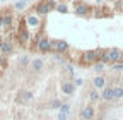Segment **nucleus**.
Instances as JSON below:
<instances>
[{
    "instance_id": "obj_1",
    "label": "nucleus",
    "mask_w": 123,
    "mask_h": 120,
    "mask_svg": "<svg viewBox=\"0 0 123 120\" xmlns=\"http://www.w3.org/2000/svg\"><path fill=\"white\" fill-rule=\"evenodd\" d=\"M120 50L118 48H111V50H106L103 55H101V58H99V62H103V64H116L118 62V58H120Z\"/></svg>"
},
{
    "instance_id": "obj_2",
    "label": "nucleus",
    "mask_w": 123,
    "mask_h": 120,
    "mask_svg": "<svg viewBox=\"0 0 123 120\" xmlns=\"http://www.w3.org/2000/svg\"><path fill=\"white\" fill-rule=\"evenodd\" d=\"M33 100H34V94L31 91H26V89H21L17 96H15V103H19V105H29Z\"/></svg>"
},
{
    "instance_id": "obj_3",
    "label": "nucleus",
    "mask_w": 123,
    "mask_h": 120,
    "mask_svg": "<svg viewBox=\"0 0 123 120\" xmlns=\"http://www.w3.org/2000/svg\"><path fill=\"white\" fill-rule=\"evenodd\" d=\"M50 47L53 52L56 53H67L68 52V43L63 40H56V41H50Z\"/></svg>"
},
{
    "instance_id": "obj_4",
    "label": "nucleus",
    "mask_w": 123,
    "mask_h": 120,
    "mask_svg": "<svg viewBox=\"0 0 123 120\" xmlns=\"http://www.w3.org/2000/svg\"><path fill=\"white\" fill-rule=\"evenodd\" d=\"M53 4H55L53 0H48V2H41V4H38L36 12L39 14V16H46V14H48V12L51 10V7H55Z\"/></svg>"
},
{
    "instance_id": "obj_5",
    "label": "nucleus",
    "mask_w": 123,
    "mask_h": 120,
    "mask_svg": "<svg viewBox=\"0 0 123 120\" xmlns=\"http://www.w3.org/2000/svg\"><path fill=\"white\" fill-rule=\"evenodd\" d=\"M82 60H86L87 64H96L99 60V55H98V50H87L82 53Z\"/></svg>"
},
{
    "instance_id": "obj_6",
    "label": "nucleus",
    "mask_w": 123,
    "mask_h": 120,
    "mask_svg": "<svg viewBox=\"0 0 123 120\" xmlns=\"http://www.w3.org/2000/svg\"><path fill=\"white\" fill-rule=\"evenodd\" d=\"M94 115H96V112H94V107H92V105H87V107H84L80 110V120H92Z\"/></svg>"
},
{
    "instance_id": "obj_7",
    "label": "nucleus",
    "mask_w": 123,
    "mask_h": 120,
    "mask_svg": "<svg viewBox=\"0 0 123 120\" xmlns=\"http://www.w3.org/2000/svg\"><path fill=\"white\" fill-rule=\"evenodd\" d=\"M43 69H44V60L41 57H36V58L31 60V70H33L34 74H39Z\"/></svg>"
},
{
    "instance_id": "obj_8",
    "label": "nucleus",
    "mask_w": 123,
    "mask_h": 120,
    "mask_svg": "<svg viewBox=\"0 0 123 120\" xmlns=\"http://www.w3.org/2000/svg\"><path fill=\"white\" fill-rule=\"evenodd\" d=\"M38 50L41 52V53H48V52H51V47H50V40L46 38V36H43V38H39V41H38Z\"/></svg>"
},
{
    "instance_id": "obj_9",
    "label": "nucleus",
    "mask_w": 123,
    "mask_h": 120,
    "mask_svg": "<svg viewBox=\"0 0 123 120\" xmlns=\"http://www.w3.org/2000/svg\"><path fill=\"white\" fill-rule=\"evenodd\" d=\"M101 100H103V101H115V94H113V86H106V87H103V93H101Z\"/></svg>"
},
{
    "instance_id": "obj_10",
    "label": "nucleus",
    "mask_w": 123,
    "mask_h": 120,
    "mask_svg": "<svg viewBox=\"0 0 123 120\" xmlns=\"http://www.w3.org/2000/svg\"><path fill=\"white\" fill-rule=\"evenodd\" d=\"M74 91H75V84H74V82H70V81H62V93H63V94L70 96V94H74Z\"/></svg>"
},
{
    "instance_id": "obj_11",
    "label": "nucleus",
    "mask_w": 123,
    "mask_h": 120,
    "mask_svg": "<svg viewBox=\"0 0 123 120\" xmlns=\"http://www.w3.org/2000/svg\"><path fill=\"white\" fill-rule=\"evenodd\" d=\"M14 52V47L10 41H0V53L2 55H10Z\"/></svg>"
},
{
    "instance_id": "obj_12",
    "label": "nucleus",
    "mask_w": 123,
    "mask_h": 120,
    "mask_svg": "<svg viewBox=\"0 0 123 120\" xmlns=\"http://www.w3.org/2000/svg\"><path fill=\"white\" fill-rule=\"evenodd\" d=\"M92 87H94V89H103V87H106V77H104V76H96L94 79H92Z\"/></svg>"
},
{
    "instance_id": "obj_13",
    "label": "nucleus",
    "mask_w": 123,
    "mask_h": 120,
    "mask_svg": "<svg viewBox=\"0 0 123 120\" xmlns=\"http://www.w3.org/2000/svg\"><path fill=\"white\" fill-rule=\"evenodd\" d=\"M75 14H77V16H87V14H89V7L86 4L75 5Z\"/></svg>"
},
{
    "instance_id": "obj_14",
    "label": "nucleus",
    "mask_w": 123,
    "mask_h": 120,
    "mask_svg": "<svg viewBox=\"0 0 123 120\" xmlns=\"http://www.w3.org/2000/svg\"><path fill=\"white\" fill-rule=\"evenodd\" d=\"M101 100V93L98 91V89H91V93H89V101L91 103H99Z\"/></svg>"
},
{
    "instance_id": "obj_15",
    "label": "nucleus",
    "mask_w": 123,
    "mask_h": 120,
    "mask_svg": "<svg viewBox=\"0 0 123 120\" xmlns=\"http://www.w3.org/2000/svg\"><path fill=\"white\" fill-rule=\"evenodd\" d=\"M26 24L31 26V27H38L39 26V19L36 16H29V17H26Z\"/></svg>"
},
{
    "instance_id": "obj_16",
    "label": "nucleus",
    "mask_w": 123,
    "mask_h": 120,
    "mask_svg": "<svg viewBox=\"0 0 123 120\" xmlns=\"http://www.w3.org/2000/svg\"><path fill=\"white\" fill-rule=\"evenodd\" d=\"M113 94H115V100H121L123 98V86H115Z\"/></svg>"
},
{
    "instance_id": "obj_17",
    "label": "nucleus",
    "mask_w": 123,
    "mask_h": 120,
    "mask_svg": "<svg viewBox=\"0 0 123 120\" xmlns=\"http://www.w3.org/2000/svg\"><path fill=\"white\" fill-rule=\"evenodd\" d=\"M12 16L10 14H5V16H2V22H4V27H10L12 26Z\"/></svg>"
},
{
    "instance_id": "obj_18",
    "label": "nucleus",
    "mask_w": 123,
    "mask_h": 120,
    "mask_svg": "<svg viewBox=\"0 0 123 120\" xmlns=\"http://www.w3.org/2000/svg\"><path fill=\"white\" fill-rule=\"evenodd\" d=\"M62 105H63V101H62V100H51L50 108H53V110H60V108H62Z\"/></svg>"
},
{
    "instance_id": "obj_19",
    "label": "nucleus",
    "mask_w": 123,
    "mask_h": 120,
    "mask_svg": "<svg viewBox=\"0 0 123 120\" xmlns=\"http://www.w3.org/2000/svg\"><path fill=\"white\" fill-rule=\"evenodd\" d=\"M56 10H58L60 14H67V12H68V7H67L65 4H56Z\"/></svg>"
},
{
    "instance_id": "obj_20",
    "label": "nucleus",
    "mask_w": 123,
    "mask_h": 120,
    "mask_svg": "<svg viewBox=\"0 0 123 120\" xmlns=\"http://www.w3.org/2000/svg\"><path fill=\"white\" fill-rule=\"evenodd\" d=\"M29 57H21V60H19V65L21 67H26V65H29Z\"/></svg>"
},
{
    "instance_id": "obj_21",
    "label": "nucleus",
    "mask_w": 123,
    "mask_h": 120,
    "mask_svg": "<svg viewBox=\"0 0 123 120\" xmlns=\"http://www.w3.org/2000/svg\"><path fill=\"white\" fill-rule=\"evenodd\" d=\"M60 112H63V113H70V105L68 103H63V105H62V108H60Z\"/></svg>"
},
{
    "instance_id": "obj_22",
    "label": "nucleus",
    "mask_w": 123,
    "mask_h": 120,
    "mask_svg": "<svg viewBox=\"0 0 123 120\" xmlns=\"http://www.w3.org/2000/svg\"><path fill=\"white\" fill-rule=\"evenodd\" d=\"M15 9H17V10H24L26 9V2H24V0H19V2L15 4Z\"/></svg>"
},
{
    "instance_id": "obj_23",
    "label": "nucleus",
    "mask_w": 123,
    "mask_h": 120,
    "mask_svg": "<svg viewBox=\"0 0 123 120\" xmlns=\"http://www.w3.org/2000/svg\"><path fill=\"white\" fill-rule=\"evenodd\" d=\"M94 69H96L98 72H103V70H104V64H103V62H99V64L96 62V64H94Z\"/></svg>"
},
{
    "instance_id": "obj_24",
    "label": "nucleus",
    "mask_w": 123,
    "mask_h": 120,
    "mask_svg": "<svg viewBox=\"0 0 123 120\" xmlns=\"http://www.w3.org/2000/svg\"><path fill=\"white\" fill-rule=\"evenodd\" d=\"M0 65H2V67H7V58H5V55H0Z\"/></svg>"
},
{
    "instance_id": "obj_25",
    "label": "nucleus",
    "mask_w": 123,
    "mask_h": 120,
    "mask_svg": "<svg viewBox=\"0 0 123 120\" xmlns=\"http://www.w3.org/2000/svg\"><path fill=\"white\" fill-rule=\"evenodd\" d=\"M67 113H63V112H58V120H67Z\"/></svg>"
},
{
    "instance_id": "obj_26",
    "label": "nucleus",
    "mask_w": 123,
    "mask_h": 120,
    "mask_svg": "<svg viewBox=\"0 0 123 120\" xmlns=\"http://www.w3.org/2000/svg\"><path fill=\"white\" fill-rule=\"evenodd\" d=\"M113 70H123V64H115L113 65Z\"/></svg>"
},
{
    "instance_id": "obj_27",
    "label": "nucleus",
    "mask_w": 123,
    "mask_h": 120,
    "mask_svg": "<svg viewBox=\"0 0 123 120\" xmlns=\"http://www.w3.org/2000/svg\"><path fill=\"white\" fill-rule=\"evenodd\" d=\"M116 64H123V52L120 53V58H118V62H116Z\"/></svg>"
},
{
    "instance_id": "obj_28",
    "label": "nucleus",
    "mask_w": 123,
    "mask_h": 120,
    "mask_svg": "<svg viewBox=\"0 0 123 120\" xmlns=\"http://www.w3.org/2000/svg\"><path fill=\"white\" fill-rule=\"evenodd\" d=\"M75 86H82V79H77L75 81Z\"/></svg>"
},
{
    "instance_id": "obj_29",
    "label": "nucleus",
    "mask_w": 123,
    "mask_h": 120,
    "mask_svg": "<svg viewBox=\"0 0 123 120\" xmlns=\"http://www.w3.org/2000/svg\"><path fill=\"white\" fill-rule=\"evenodd\" d=\"M4 27V22H2V17H0V29H2Z\"/></svg>"
},
{
    "instance_id": "obj_30",
    "label": "nucleus",
    "mask_w": 123,
    "mask_h": 120,
    "mask_svg": "<svg viewBox=\"0 0 123 120\" xmlns=\"http://www.w3.org/2000/svg\"><path fill=\"white\" fill-rule=\"evenodd\" d=\"M24 2H29V0H24Z\"/></svg>"
},
{
    "instance_id": "obj_31",
    "label": "nucleus",
    "mask_w": 123,
    "mask_h": 120,
    "mask_svg": "<svg viewBox=\"0 0 123 120\" xmlns=\"http://www.w3.org/2000/svg\"><path fill=\"white\" fill-rule=\"evenodd\" d=\"M0 2H4V0H0Z\"/></svg>"
},
{
    "instance_id": "obj_32",
    "label": "nucleus",
    "mask_w": 123,
    "mask_h": 120,
    "mask_svg": "<svg viewBox=\"0 0 123 120\" xmlns=\"http://www.w3.org/2000/svg\"><path fill=\"white\" fill-rule=\"evenodd\" d=\"M0 74H2V70H0Z\"/></svg>"
}]
</instances>
